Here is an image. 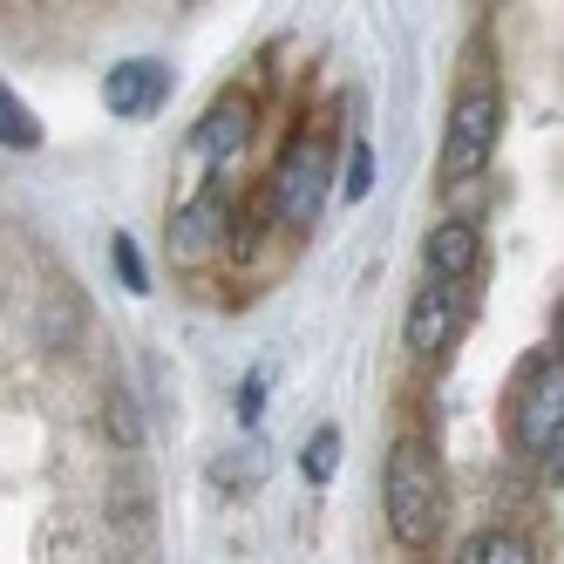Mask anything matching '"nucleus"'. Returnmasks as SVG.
<instances>
[{
  "label": "nucleus",
  "mask_w": 564,
  "mask_h": 564,
  "mask_svg": "<svg viewBox=\"0 0 564 564\" xmlns=\"http://www.w3.org/2000/svg\"><path fill=\"white\" fill-rule=\"evenodd\" d=\"M381 510L401 551H435L442 544V469L429 442H394L381 463Z\"/></svg>",
  "instance_id": "1"
},
{
  "label": "nucleus",
  "mask_w": 564,
  "mask_h": 564,
  "mask_svg": "<svg viewBox=\"0 0 564 564\" xmlns=\"http://www.w3.org/2000/svg\"><path fill=\"white\" fill-rule=\"evenodd\" d=\"M557 429H564V354L538 347L517 360V381H510V449L538 456Z\"/></svg>",
  "instance_id": "2"
},
{
  "label": "nucleus",
  "mask_w": 564,
  "mask_h": 564,
  "mask_svg": "<svg viewBox=\"0 0 564 564\" xmlns=\"http://www.w3.org/2000/svg\"><path fill=\"white\" fill-rule=\"evenodd\" d=\"M327 191H334V150L319 137H300V143L279 150V164L265 177V212H272V225L306 231L327 212Z\"/></svg>",
  "instance_id": "3"
},
{
  "label": "nucleus",
  "mask_w": 564,
  "mask_h": 564,
  "mask_svg": "<svg viewBox=\"0 0 564 564\" xmlns=\"http://www.w3.org/2000/svg\"><path fill=\"white\" fill-rule=\"evenodd\" d=\"M497 130H503L497 89H469V96H456V109H449V130H442V177H449V184H469V177H482V171H490Z\"/></svg>",
  "instance_id": "4"
},
{
  "label": "nucleus",
  "mask_w": 564,
  "mask_h": 564,
  "mask_svg": "<svg viewBox=\"0 0 564 564\" xmlns=\"http://www.w3.org/2000/svg\"><path fill=\"white\" fill-rule=\"evenodd\" d=\"M231 205H225V191L218 184H205L191 197V205H177V218H171V259L177 265H205L225 238H231Z\"/></svg>",
  "instance_id": "5"
},
{
  "label": "nucleus",
  "mask_w": 564,
  "mask_h": 564,
  "mask_svg": "<svg viewBox=\"0 0 564 564\" xmlns=\"http://www.w3.org/2000/svg\"><path fill=\"white\" fill-rule=\"evenodd\" d=\"M246 137H252V96H218V102L191 123L184 150L197 156V164H231V156L246 150Z\"/></svg>",
  "instance_id": "6"
},
{
  "label": "nucleus",
  "mask_w": 564,
  "mask_h": 564,
  "mask_svg": "<svg viewBox=\"0 0 564 564\" xmlns=\"http://www.w3.org/2000/svg\"><path fill=\"white\" fill-rule=\"evenodd\" d=\"M171 96V68L164 62H116L102 75V109L123 116V123H143V116H156Z\"/></svg>",
  "instance_id": "7"
},
{
  "label": "nucleus",
  "mask_w": 564,
  "mask_h": 564,
  "mask_svg": "<svg viewBox=\"0 0 564 564\" xmlns=\"http://www.w3.org/2000/svg\"><path fill=\"white\" fill-rule=\"evenodd\" d=\"M456 347V300H449V286H422L415 293V306H409V354L415 360H442Z\"/></svg>",
  "instance_id": "8"
},
{
  "label": "nucleus",
  "mask_w": 564,
  "mask_h": 564,
  "mask_svg": "<svg viewBox=\"0 0 564 564\" xmlns=\"http://www.w3.org/2000/svg\"><path fill=\"white\" fill-rule=\"evenodd\" d=\"M422 265H429V279H469V272L482 265L476 225H469V218H442V225L429 231V246H422Z\"/></svg>",
  "instance_id": "9"
},
{
  "label": "nucleus",
  "mask_w": 564,
  "mask_h": 564,
  "mask_svg": "<svg viewBox=\"0 0 564 564\" xmlns=\"http://www.w3.org/2000/svg\"><path fill=\"white\" fill-rule=\"evenodd\" d=\"M456 557H463V564H531L538 551L523 544L517 531H476V538H469Z\"/></svg>",
  "instance_id": "10"
},
{
  "label": "nucleus",
  "mask_w": 564,
  "mask_h": 564,
  "mask_svg": "<svg viewBox=\"0 0 564 564\" xmlns=\"http://www.w3.org/2000/svg\"><path fill=\"white\" fill-rule=\"evenodd\" d=\"M0 143H8V150H34V143H42V123H34V109H28L8 83H0Z\"/></svg>",
  "instance_id": "11"
},
{
  "label": "nucleus",
  "mask_w": 564,
  "mask_h": 564,
  "mask_svg": "<svg viewBox=\"0 0 564 564\" xmlns=\"http://www.w3.org/2000/svg\"><path fill=\"white\" fill-rule=\"evenodd\" d=\"M300 469H306V482H334V469H340V429H313Z\"/></svg>",
  "instance_id": "12"
},
{
  "label": "nucleus",
  "mask_w": 564,
  "mask_h": 564,
  "mask_svg": "<svg viewBox=\"0 0 564 564\" xmlns=\"http://www.w3.org/2000/svg\"><path fill=\"white\" fill-rule=\"evenodd\" d=\"M109 259H116V279H123L130 293H150V272H143V252H137V238H130V231H116V238H109Z\"/></svg>",
  "instance_id": "13"
},
{
  "label": "nucleus",
  "mask_w": 564,
  "mask_h": 564,
  "mask_svg": "<svg viewBox=\"0 0 564 564\" xmlns=\"http://www.w3.org/2000/svg\"><path fill=\"white\" fill-rule=\"evenodd\" d=\"M109 435L123 442V449H137V442H143V415L130 409V394H109Z\"/></svg>",
  "instance_id": "14"
},
{
  "label": "nucleus",
  "mask_w": 564,
  "mask_h": 564,
  "mask_svg": "<svg viewBox=\"0 0 564 564\" xmlns=\"http://www.w3.org/2000/svg\"><path fill=\"white\" fill-rule=\"evenodd\" d=\"M368 184H375V150L354 143V150H347V205H360V197H368Z\"/></svg>",
  "instance_id": "15"
},
{
  "label": "nucleus",
  "mask_w": 564,
  "mask_h": 564,
  "mask_svg": "<svg viewBox=\"0 0 564 564\" xmlns=\"http://www.w3.org/2000/svg\"><path fill=\"white\" fill-rule=\"evenodd\" d=\"M212 476H218V482H259V476H265V456H259V449H246V456H218Z\"/></svg>",
  "instance_id": "16"
},
{
  "label": "nucleus",
  "mask_w": 564,
  "mask_h": 564,
  "mask_svg": "<svg viewBox=\"0 0 564 564\" xmlns=\"http://www.w3.org/2000/svg\"><path fill=\"white\" fill-rule=\"evenodd\" d=\"M259 409H265V368H259V375H246V388H238V422L252 429V422H259Z\"/></svg>",
  "instance_id": "17"
},
{
  "label": "nucleus",
  "mask_w": 564,
  "mask_h": 564,
  "mask_svg": "<svg viewBox=\"0 0 564 564\" xmlns=\"http://www.w3.org/2000/svg\"><path fill=\"white\" fill-rule=\"evenodd\" d=\"M538 456H544V469H538V482H544V490H557V482H564V429H557V435L544 442V449H538Z\"/></svg>",
  "instance_id": "18"
},
{
  "label": "nucleus",
  "mask_w": 564,
  "mask_h": 564,
  "mask_svg": "<svg viewBox=\"0 0 564 564\" xmlns=\"http://www.w3.org/2000/svg\"><path fill=\"white\" fill-rule=\"evenodd\" d=\"M557 354H564V313H557Z\"/></svg>",
  "instance_id": "19"
}]
</instances>
